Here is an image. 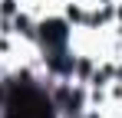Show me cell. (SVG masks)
I'll use <instances>...</instances> for the list:
<instances>
[{
	"label": "cell",
	"instance_id": "2",
	"mask_svg": "<svg viewBox=\"0 0 122 118\" xmlns=\"http://www.w3.org/2000/svg\"><path fill=\"white\" fill-rule=\"evenodd\" d=\"M40 36L46 43V49H63L66 46V23L63 20H46V23H40Z\"/></svg>",
	"mask_w": 122,
	"mask_h": 118
},
{
	"label": "cell",
	"instance_id": "5",
	"mask_svg": "<svg viewBox=\"0 0 122 118\" xmlns=\"http://www.w3.org/2000/svg\"><path fill=\"white\" fill-rule=\"evenodd\" d=\"M66 17H69V20H76V23H86V13H82L79 7H73V3H69V10H66Z\"/></svg>",
	"mask_w": 122,
	"mask_h": 118
},
{
	"label": "cell",
	"instance_id": "3",
	"mask_svg": "<svg viewBox=\"0 0 122 118\" xmlns=\"http://www.w3.org/2000/svg\"><path fill=\"white\" fill-rule=\"evenodd\" d=\"M13 26H17V33H23V36H33V23H30V17L17 13V17H13Z\"/></svg>",
	"mask_w": 122,
	"mask_h": 118
},
{
	"label": "cell",
	"instance_id": "4",
	"mask_svg": "<svg viewBox=\"0 0 122 118\" xmlns=\"http://www.w3.org/2000/svg\"><path fill=\"white\" fill-rule=\"evenodd\" d=\"M0 13L3 17H17V0H0Z\"/></svg>",
	"mask_w": 122,
	"mask_h": 118
},
{
	"label": "cell",
	"instance_id": "6",
	"mask_svg": "<svg viewBox=\"0 0 122 118\" xmlns=\"http://www.w3.org/2000/svg\"><path fill=\"white\" fill-rule=\"evenodd\" d=\"M89 72H92V62H86V59H82V62H79V76L89 79Z\"/></svg>",
	"mask_w": 122,
	"mask_h": 118
},
{
	"label": "cell",
	"instance_id": "7",
	"mask_svg": "<svg viewBox=\"0 0 122 118\" xmlns=\"http://www.w3.org/2000/svg\"><path fill=\"white\" fill-rule=\"evenodd\" d=\"M119 79H122V66H119Z\"/></svg>",
	"mask_w": 122,
	"mask_h": 118
},
{
	"label": "cell",
	"instance_id": "1",
	"mask_svg": "<svg viewBox=\"0 0 122 118\" xmlns=\"http://www.w3.org/2000/svg\"><path fill=\"white\" fill-rule=\"evenodd\" d=\"M3 115L7 118H56L53 115V102L33 85L10 89V95L3 98Z\"/></svg>",
	"mask_w": 122,
	"mask_h": 118
}]
</instances>
